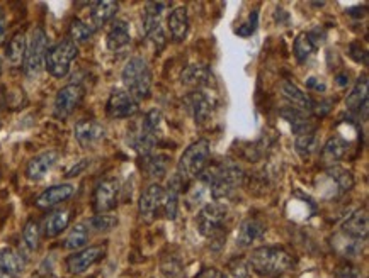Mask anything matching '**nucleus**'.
Here are the masks:
<instances>
[{"instance_id":"1","label":"nucleus","mask_w":369,"mask_h":278,"mask_svg":"<svg viewBox=\"0 0 369 278\" xmlns=\"http://www.w3.org/2000/svg\"><path fill=\"white\" fill-rule=\"evenodd\" d=\"M243 170L233 163H221V165L206 167L201 174V182L208 185L213 200H221L230 197L237 188L242 187Z\"/></svg>"},{"instance_id":"2","label":"nucleus","mask_w":369,"mask_h":278,"mask_svg":"<svg viewBox=\"0 0 369 278\" xmlns=\"http://www.w3.org/2000/svg\"><path fill=\"white\" fill-rule=\"evenodd\" d=\"M249 265L257 275L278 277L293 267V258L283 248L262 246L250 253Z\"/></svg>"},{"instance_id":"3","label":"nucleus","mask_w":369,"mask_h":278,"mask_svg":"<svg viewBox=\"0 0 369 278\" xmlns=\"http://www.w3.org/2000/svg\"><path fill=\"white\" fill-rule=\"evenodd\" d=\"M209 155H211V148H209L208 139H198L182 153L175 175L182 180V183L189 185L192 180L199 179L201 174L204 171V168L208 167Z\"/></svg>"},{"instance_id":"4","label":"nucleus","mask_w":369,"mask_h":278,"mask_svg":"<svg viewBox=\"0 0 369 278\" xmlns=\"http://www.w3.org/2000/svg\"><path fill=\"white\" fill-rule=\"evenodd\" d=\"M121 78H123L127 92L136 102L148 99L150 90H152V71L144 58H129L121 73Z\"/></svg>"},{"instance_id":"5","label":"nucleus","mask_w":369,"mask_h":278,"mask_svg":"<svg viewBox=\"0 0 369 278\" xmlns=\"http://www.w3.org/2000/svg\"><path fill=\"white\" fill-rule=\"evenodd\" d=\"M78 48L74 41L64 40L58 44L52 46L46 53L45 58V68L54 78H64L70 71V65L77 58Z\"/></svg>"},{"instance_id":"6","label":"nucleus","mask_w":369,"mask_h":278,"mask_svg":"<svg viewBox=\"0 0 369 278\" xmlns=\"http://www.w3.org/2000/svg\"><path fill=\"white\" fill-rule=\"evenodd\" d=\"M46 53H48V36H46L43 28H36L26 46V54H24L23 61L24 73L28 77H36L40 73L43 68Z\"/></svg>"},{"instance_id":"7","label":"nucleus","mask_w":369,"mask_h":278,"mask_svg":"<svg viewBox=\"0 0 369 278\" xmlns=\"http://www.w3.org/2000/svg\"><path fill=\"white\" fill-rule=\"evenodd\" d=\"M228 209L220 202H209L199 210L198 214V229L201 236L209 239H215L216 236L221 234L223 231V224Z\"/></svg>"},{"instance_id":"8","label":"nucleus","mask_w":369,"mask_h":278,"mask_svg":"<svg viewBox=\"0 0 369 278\" xmlns=\"http://www.w3.org/2000/svg\"><path fill=\"white\" fill-rule=\"evenodd\" d=\"M83 95H86V88H83L81 83H69V85L60 88L57 97H54V105H53L54 117L60 121L69 119L75 109L81 105Z\"/></svg>"},{"instance_id":"9","label":"nucleus","mask_w":369,"mask_h":278,"mask_svg":"<svg viewBox=\"0 0 369 278\" xmlns=\"http://www.w3.org/2000/svg\"><path fill=\"white\" fill-rule=\"evenodd\" d=\"M170 7V4L167 2H150L146 4V11H145V18H144V29L145 35L152 41L155 48L160 52V49L165 46V32H163L162 23H160V16L163 9Z\"/></svg>"},{"instance_id":"10","label":"nucleus","mask_w":369,"mask_h":278,"mask_svg":"<svg viewBox=\"0 0 369 278\" xmlns=\"http://www.w3.org/2000/svg\"><path fill=\"white\" fill-rule=\"evenodd\" d=\"M104 256H106V244H95V246L83 248V250L70 255L65 261V267L72 275H81L90 267H94Z\"/></svg>"},{"instance_id":"11","label":"nucleus","mask_w":369,"mask_h":278,"mask_svg":"<svg viewBox=\"0 0 369 278\" xmlns=\"http://www.w3.org/2000/svg\"><path fill=\"white\" fill-rule=\"evenodd\" d=\"M163 195H165V188L158 183H152L141 193L140 202H138V210H140V216L145 222H153L155 219L160 216L163 207Z\"/></svg>"},{"instance_id":"12","label":"nucleus","mask_w":369,"mask_h":278,"mask_svg":"<svg viewBox=\"0 0 369 278\" xmlns=\"http://www.w3.org/2000/svg\"><path fill=\"white\" fill-rule=\"evenodd\" d=\"M117 193H119V182L116 179H106L99 182L92 197V207L95 214L111 212L117 205Z\"/></svg>"},{"instance_id":"13","label":"nucleus","mask_w":369,"mask_h":278,"mask_svg":"<svg viewBox=\"0 0 369 278\" xmlns=\"http://www.w3.org/2000/svg\"><path fill=\"white\" fill-rule=\"evenodd\" d=\"M138 112V102L127 90H115L109 95L106 114L111 119H128Z\"/></svg>"},{"instance_id":"14","label":"nucleus","mask_w":369,"mask_h":278,"mask_svg":"<svg viewBox=\"0 0 369 278\" xmlns=\"http://www.w3.org/2000/svg\"><path fill=\"white\" fill-rule=\"evenodd\" d=\"M74 134L82 148H90V146H94L95 143H99L100 139H104L106 131H104L102 124H99L98 121L82 119L75 124Z\"/></svg>"},{"instance_id":"15","label":"nucleus","mask_w":369,"mask_h":278,"mask_svg":"<svg viewBox=\"0 0 369 278\" xmlns=\"http://www.w3.org/2000/svg\"><path fill=\"white\" fill-rule=\"evenodd\" d=\"M184 102H186L187 111L191 112L192 119H194L196 124L199 126L206 124L213 112V102L209 100V97L206 94H203L201 90L192 92V94L186 97Z\"/></svg>"},{"instance_id":"16","label":"nucleus","mask_w":369,"mask_h":278,"mask_svg":"<svg viewBox=\"0 0 369 278\" xmlns=\"http://www.w3.org/2000/svg\"><path fill=\"white\" fill-rule=\"evenodd\" d=\"M75 193V187L72 183H58L53 187L46 188L41 192L36 199V207L40 209H52L54 205L62 204V202L69 200Z\"/></svg>"},{"instance_id":"17","label":"nucleus","mask_w":369,"mask_h":278,"mask_svg":"<svg viewBox=\"0 0 369 278\" xmlns=\"http://www.w3.org/2000/svg\"><path fill=\"white\" fill-rule=\"evenodd\" d=\"M26 268V260L18 250H0V278H19Z\"/></svg>"},{"instance_id":"18","label":"nucleus","mask_w":369,"mask_h":278,"mask_svg":"<svg viewBox=\"0 0 369 278\" xmlns=\"http://www.w3.org/2000/svg\"><path fill=\"white\" fill-rule=\"evenodd\" d=\"M58 162V153L54 150H48L40 153L37 157H35L31 162L28 163L26 167V176L33 182H37V180L45 179L48 175V171L57 165Z\"/></svg>"},{"instance_id":"19","label":"nucleus","mask_w":369,"mask_h":278,"mask_svg":"<svg viewBox=\"0 0 369 278\" xmlns=\"http://www.w3.org/2000/svg\"><path fill=\"white\" fill-rule=\"evenodd\" d=\"M368 75H363V77L358 78L354 88L346 99V105L351 112L358 114V116H363L364 119L368 117Z\"/></svg>"},{"instance_id":"20","label":"nucleus","mask_w":369,"mask_h":278,"mask_svg":"<svg viewBox=\"0 0 369 278\" xmlns=\"http://www.w3.org/2000/svg\"><path fill=\"white\" fill-rule=\"evenodd\" d=\"M342 233L349 236L352 239H359V241H366L369 233V221L366 209L356 210L349 217L344 221Z\"/></svg>"},{"instance_id":"21","label":"nucleus","mask_w":369,"mask_h":278,"mask_svg":"<svg viewBox=\"0 0 369 278\" xmlns=\"http://www.w3.org/2000/svg\"><path fill=\"white\" fill-rule=\"evenodd\" d=\"M131 43V32H129V24L127 20H115L109 28L106 36V44L109 52H121V49L128 48Z\"/></svg>"},{"instance_id":"22","label":"nucleus","mask_w":369,"mask_h":278,"mask_svg":"<svg viewBox=\"0 0 369 278\" xmlns=\"http://www.w3.org/2000/svg\"><path fill=\"white\" fill-rule=\"evenodd\" d=\"M264 234H266V224H264L261 219L249 217L240 224V229H238L237 234V244L240 248H249L257 239H261Z\"/></svg>"},{"instance_id":"23","label":"nucleus","mask_w":369,"mask_h":278,"mask_svg":"<svg viewBox=\"0 0 369 278\" xmlns=\"http://www.w3.org/2000/svg\"><path fill=\"white\" fill-rule=\"evenodd\" d=\"M279 114L284 121H288L289 124H291V128H293V131H295L296 136H301V134H308V133H315L317 124L313 122L312 117L306 116V112L298 111V109L289 105V107L283 109Z\"/></svg>"},{"instance_id":"24","label":"nucleus","mask_w":369,"mask_h":278,"mask_svg":"<svg viewBox=\"0 0 369 278\" xmlns=\"http://www.w3.org/2000/svg\"><path fill=\"white\" fill-rule=\"evenodd\" d=\"M180 80H182V83L186 87L198 88V90H201V88L211 85L213 73L209 71L208 66L204 65H191L182 71V77H180Z\"/></svg>"},{"instance_id":"25","label":"nucleus","mask_w":369,"mask_h":278,"mask_svg":"<svg viewBox=\"0 0 369 278\" xmlns=\"http://www.w3.org/2000/svg\"><path fill=\"white\" fill-rule=\"evenodd\" d=\"M281 90H283L284 99L291 104V107L298 109V111L303 112H312L313 111V99L308 94H305L301 88H298L295 83L291 82H283L281 85Z\"/></svg>"},{"instance_id":"26","label":"nucleus","mask_w":369,"mask_h":278,"mask_svg":"<svg viewBox=\"0 0 369 278\" xmlns=\"http://www.w3.org/2000/svg\"><path fill=\"white\" fill-rule=\"evenodd\" d=\"M70 217H72V212L66 209L54 210V212L48 214L43 222V234L46 238H57V236H60L69 227Z\"/></svg>"},{"instance_id":"27","label":"nucleus","mask_w":369,"mask_h":278,"mask_svg":"<svg viewBox=\"0 0 369 278\" xmlns=\"http://www.w3.org/2000/svg\"><path fill=\"white\" fill-rule=\"evenodd\" d=\"M169 31L172 40L184 41V37L187 36V31H189V16H187L186 7H177L170 12L169 16Z\"/></svg>"},{"instance_id":"28","label":"nucleus","mask_w":369,"mask_h":278,"mask_svg":"<svg viewBox=\"0 0 369 278\" xmlns=\"http://www.w3.org/2000/svg\"><path fill=\"white\" fill-rule=\"evenodd\" d=\"M117 9H119V4L117 2H95L92 4L90 11V23L92 29H99L106 24L116 16Z\"/></svg>"},{"instance_id":"29","label":"nucleus","mask_w":369,"mask_h":278,"mask_svg":"<svg viewBox=\"0 0 369 278\" xmlns=\"http://www.w3.org/2000/svg\"><path fill=\"white\" fill-rule=\"evenodd\" d=\"M26 46H28L26 35H24L23 31L16 32V35L11 37L9 43L6 46V56L11 65L14 66L23 65L24 54H26Z\"/></svg>"},{"instance_id":"30","label":"nucleus","mask_w":369,"mask_h":278,"mask_svg":"<svg viewBox=\"0 0 369 278\" xmlns=\"http://www.w3.org/2000/svg\"><path fill=\"white\" fill-rule=\"evenodd\" d=\"M90 239V229L87 222H78L70 229L65 239V248L70 251H81Z\"/></svg>"},{"instance_id":"31","label":"nucleus","mask_w":369,"mask_h":278,"mask_svg":"<svg viewBox=\"0 0 369 278\" xmlns=\"http://www.w3.org/2000/svg\"><path fill=\"white\" fill-rule=\"evenodd\" d=\"M363 243L364 241H359V239H352L344 233L335 236V238H334L335 250H337L339 255H341L342 258H346L347 261L352 260V258H358L361 253H363Z\"/></svg>"},{"instance_id":"32","label":"nucleus","mask_w":369,"mask_h":278,"mask_svg":"<svg viewBox=\"0 0 369 278\" xmlns=\"http://www.w3.org/2000/svg\"><path fill=\"white\" fill-rule=\"evenodd\" d=\"M346 151H347L346 141H344L342 138L334 136V138H330L329 141L325 143L324 148H322V158H324V162L327 163V165L335 167L337 165V162H341V159L344 158Z\"/></svg>"},{"instance_id":"33","label":"nucleus","mask_w":369,"mask_h":278,"mask_svg":"<svg viewBox=\"0 0 369 278\" xmlns=\"http://www.w3.org/2000/svg\"><path fill=\"white\" fill-rule=\"evenodd\" d=\"M141 167L146 171V175L152 176V179H162L167 174V165H169V157L167 155H146L141 159Z\"/></svg>"},{"instance_id":"34","label":"nucleus","mask_w":369,"mask_h":278,"mask_svg":"<svg viewBox=\"0 0 369 278\" xmlns=\"http://www.w3.org/2000/svg\"><path fill=\"white\" fill-rule=\"evenodd\" d=\"M327 175L330 176V179L334 180L335 185L339 187V191L342 193L344 192H349L352 187H354V176L349 170H346V168L342 167H330L329 170H327Z\"/></svg>"},{"instance_id":"35","label":"nucleus","mask_w":369,"mask_h":278,"mask_svg":"<svg viewBox=\"0 0 369 278\" xmlns=\"http://www.w3.org/2000/svg\"><path fill=\"white\" fill-rule=\"evenodd\" d=\"M69 35L70 41H74L75 44L77 43H87L90 40L92 35H94V29L92 26H89L87 23H83L82 19H74L70 23V29H69Z\"/></svg>"},{"instance_id":"36","label":"nucleus","mask_w":369,"mask_h":278,"mask_svg":"<svg viewBox=\"0 0 369 278\" xmlns=\"http://www.w3.org/2000/svg\"><path fill=\"white\" fill-rule=\"evenodd\" d=\"M117 216L111 212L106 214H95L94 217L90 219L87 224H89V229L95 231V233H107V231H112L117 226Z\"/></svg>"},{"instance_id":"37","label":"nucleus","mask_w":369,"mask_h":278,"mask_svg":"<svg viewBox=\"0 0 369 278\" xmlns=\"http://www.w3.org/2000/svg\"><path fill=\"white\" fill-rule=\"evenodd\" d=\"M23 239H24V244H26V248L29 251H36L37 248H40L41 227L35 221V219H31V221H28L26 224H24Z\"/></svg>"},{"instance_id":"38","label":"nucleus","mask_w":369,"mask_h":278,"mask_svg":"<svg viewBox=\"0 0 369 278\" xmlns=\"http://www.w3.org/2000/svg\"><path fill=\"white\" fill-rule=\"evenodd\" d=\"M296 151L301 155V157H312L313 153L318 151V138L315 133H308V134H301V136H296Z\"/></svg>"},{"instance_id":"39","label":"nucleus","mask_w":369,"mask_h":278,"mask_svg":"<svg viewBox=\"0 0 369 278\" xmlns=\"http://www.w3.org/2000/svg\"><path fill=\"white\" fill-rule=\"evenodd\" d=\"M315 52V48H313V44L310 43L308 36H306V32H301L300 36L295 40V56L296 60L300 63H303L308 60L310 56H312V53Z\"/></svg>"},{"instance_id":"40","label":"nucleus","mask_w":369,"mask_h":278,"mask_svg":"<svg viewBox=\"0 0 369 278\" xmlns=\"http://www.w3.org/2000/svg\"><path fill=\"white\" fill-rule=\"evenodd\" d=\"M228 270L235 278H249L250 273H252L249 260H242V258H235L230 261Z\"/></svg>"},{"instance_id":"41","label":"nucleus","mask_w":369,"mask_h":278,"mask_svg":"<svg viewBox=\"0 0 369 278\" xmlns=\"http://www.w3.org/2000/svg\"><path fill=\"white\" fill-rule=\"evenodd\" d=\"M335 278H363V273L351 261H346L335 268Z\"/></svg>"},{"instance_id":"42","label":"nucleus","mask_w":369,"mask_h":278,"mask_svg":"<svg viewBox=\"0 0 369 278\" xmlns=\"http://www.w3.org/2000/svg\"><path fill=\"white\" fill-rule=\"evenodd\" d=\"M257 20H259V14H257V11H254L252 14L249 16V23L243 24V26L237 29V35L242 36V37L252 36L255 32V29H257Z\"/></svg>"},{"instance_id":"43","label":"nucleus","mask_w":369,"mask_h":278,"mask_svg":"<svg viewBox=\"0 0 369 278\" xmlns=\"http://www.w3.org/2000/svg\"><path fill=\"white\" fill-rule=\"evenodd\" d=\"M349 56L358 63H364V65L368 63V53H366V49L361 46V43H352L349 46Z\"/></svg>"},{"instance_id":"44","label":"nucleus","mask_w":369,"mask_h":278,"mask_svg":"<svg viewBox=\"0 0 369 278\" xmlns=\"http://www.w3.org/2000/svg\"><path fill=\"white\" fill-rule=\"evenodd\" d=\"M306 36H308L310 43L313 44V48H318V46H320V44H324V41H325V37H327V32H325V29L315 28V29H312V31H310V32H306Z\"/></svg>"},{"instance_id":"45","label":"nucleus","mask_w":369,"mask_h":278,"mask_svg":"<svg viewBox=\"0 0 369 278\" xmlns=\"http://www.w3.org/2000/svg\"><path fill=\"white\" fill-rule=\"evenodd\" d=\"M198 278H226V277L216 268H204L198 275Z\"/></svg>"},{"instance_id":"46","label":"nucleus","mask_w":369,"mask_h":278,"mask_svg":"<svg viewBox=\"0 0 369 278\" xmlns=\"http://www.w3.org/2000/svg\"><path fill=\"white\" fill-rule=\"evenodd\" d=\"M6 31H7V19H6V12H4L2 7H0V43L4 41L6 37Z\"/></svg>"},{"instance_id":"47","label":"nucleus","mask_w":369,"mask_h":278,"mask_svg":"<svg viewBox=\"0 0 369 278\" xmlns=\"http://www.w3.org/2000/svg\"><path fill=\"white\" fill-rule=\"evenodd\" d=\"M306 87L313 88V90H317V92H325V85L320 82V80H317V78H308V82H306Z\"/></svg>"},{"instance_id":"48","label":"nucleus","mask_w":369,"mask_h":278,"mask_svg":"<svg viewBox=\"0 0 369 278\" xmlns=\"http://www.w3.org/2000/svg\"><path fill=\"white\" fill-rule=\"evenodd\" d=\"M337 83L341 87H346L347 83H349V73H346V71H344V73L337 75Z\"/></svg>"},{"instance_id":"49","label":"nucleus","mask_w":369,"mask_h":278,"mask_svg":"<svg viewBox=\"0 0 369 278\" xmlns=\"http://www.w3.org/2000/svg\"><path fill=\"white\" fill-rule=\"evenodd\" d=\"M0 75H2V60H0Z\"/></svg>"}]
</instances>
